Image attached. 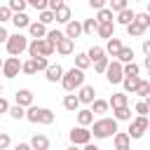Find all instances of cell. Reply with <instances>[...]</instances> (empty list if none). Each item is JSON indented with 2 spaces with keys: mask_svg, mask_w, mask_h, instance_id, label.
Instances as JSON below:
<instances>
[{
  "mask_svg": "<svg viewBox=\"0 0 150 150\" xmlns=\"http://www.w3.org/2000/svg\"><path fill=\"white\" fill-rule=\"evenodd\" d=\"M120 129H117V122L112 120V117H101V120H96L94 122V127L89 129V134L94 136V138H110V136H115Z\"/></svg>",
  "mask_w": 150,
  "mask_h": 150,
  "instance_id": "6da1fadb",
  "label": "cell"
},
{
  "mask_svg": "<svg viewBox=\"0 0 150 150\" xmlns=\"http://www.w3.org/2000/svg\"><path fill=\"white\" fill-rule=\"evenodd\" d=\"M61 84L68 94H73L75 89H80L84 84V73L77 70V68H70V70H63V77H61Z\"/></svg>",
  "mask_w": 150,
  "mask_h": 150,
  "instance_id": "7a4b0ae2",
  "label": "cell"
},
{
  "mask_svg": "<svg viewBox=\"0 0 150 150\" xmlns=\"http://www.w3.org/2000/svg\"><path fill=\"white\" fill-rule=\"evenodd\" d=\"M26 120L33 122V124H52V122H54V112H52L49 108L30 105V108H26Z\"/></svg>",
  "mask_w": 150,
  "mask_h": 150,
  "instance_id": "3957f363",
  "label": "cell"
},
{
  "mask_svg": "<svg viewBox=\"0 0 150 150\" xmlns=\"http://www.w3.org/2000/svg\"><path fill=\"white\" fill-rule=\"evenodd\" d=\"M28 54H30V59H47V56H52L54 54V45H49L45 38L42 40H33V42H28Z\"/></svg>",
  "mask_w": 150,
  "mask_h": 150,
  "instance_id": "277c9868",
  "label": "cell"
},
{
  "mask_svg": "<svg viewBox=\"0 0 150 150\" xmlns=\"http://www.w3.org/2000/svg\"><path fill=\"white\" fill-rule=\"evenodd\" d=\"M7 54L9 56H16L19 59V54L21 52H26V47H28V38L26 35H21V33H14V35H9L7 38Z\"/></svg>",
  "mask_w": 150,
  "mask_h": 150,
  "instance_id": "5b68a950",
  "label": "cell"
},
{
  "mask_svg": "<svg viewBox=\"0 0 150 150\" xmlns=\"http://www.w3.org/2000/svg\"><path fill=\"white\" fill-rule=\"evenodd\" d=\"M87 143H91V134H89V129L87 127H75V129H70V145H87Z\"/></svg>",
  "mask_w": 150,
  "mask_h": 150,
  "instance_id": "8992f818",
  "label": "cell"
},
{
  "mask_svg": "<svg viewBox=\"0 0 150 150\" xmlns=\"http://www.w3.org/2000/svg\"><path fill=\"white\" fill-rule=\"evenodd\" d=\"M145 131H148V117H134L131 124H129L127 136H129V138H141Z\"/></svg>",
  "mask_w": 150,
  "mask_h": 150,
  "instance_id": "52a82bcc",
  "label": "cell"
},
{
  "mask_svg": "<svg viewBox=\"0 0 150 150\" xmlns=\"http://www.w3.org/2000/svg\"><path fill=\"white\" fill-rule=\"evenodd\" d=\"M103 75H105V80H108L110 84H120V82L124 80V75H122V63H117V61H110Z\"/></svg>",
  "mask_w": 150,
  "mask_h": 150,
  "instance_id": "ba28073f",
  "label": "cell"
},
{
  "mask_svg": "<svg viewBox=\"0 0 150 150\" xmlns=\"http://www.w3.org/2000/svg\"><path fill=\"white\" fill-rule=\"evenodd\" d=\"M19 70H21V61H19L16 56L5 59V63H2V75H5L7 80H14V77L19 75Z\"/></svg>",
  "mask_w": 150,
  "mask_h": 150,
  "instance_id": "9c48e42d",
  "label": "cell"
},
{
  "mask_svg": "<svg viewBox=\"0 0 150 150\" xmlns=\"http://www.w3.org/2000/svg\"><path fill=\"white\" fill-rule=\"evenodd\" d=\"M63 35H66L68 40H73V42H75V40L82 35V23H80L77 19L68 21V23H66V30H63Z\"/></svg>",
  "mask_w": 150,
  "mask_h": 150,
  "instance_id": "30bf717a",
  "label": "cell"
},
{
  "mask_svg": "<svg viewBox=\"0 0 150 150\" xmlns=\"http://www.w3.org/2000/svg\"><path fill=\"white\" fill-rule=\"evenodd\" d=\"M75 96H77V101H80V103H89V105H91V101L96 98V91H94V87H91V84H82V87H80V91H77Z\"/></svg>",
  "mask_w": 150,
  "mask_h": 150,
  "instance_id": "8fae6325",
  "label": "cell"
},
{
  "mask_svg": "<svg viewBox=\"0 0 150 150\" xmlns=\"http://www.w3.org/2000/svg\"><path fill=\"white\" fill-rule=\"evenodd\" d=\"M45 77H47V82H61V77H63V68H61L59 63H49L47 70H45Z\"/></svg>",
  "mask_w": 150,
  "mask_h": 150,
  "instance_id": "7c38bea8",
  "label": "cell"
},
{
  "mask_svg": "<svg viewBox=\"0 0 150 150\" xmlns=\"http://www.w3.org/2000/svg\"><path fill=\"white\" fill-rule=\"evenodd\" d=\"M16 105L23 108V110L30 108V105H33V91H30V89H19V91H16Z\"/></svg>",
  "mask_w": 150,
  "mask_h": 150,
  "instance_id": "4fadbf2b",
  "label": "cell"
},
{
  "mask_svg": "<svg viewBox=\"0 0 150 150\" xmlns=\"http://www.w3.org/2000/svg\"><path fill=\"white\" fill-rule=\"evenodd\" d=\"M112 143H115V150H131V138L127 136V131H117L112 136Z\"/></svg>",
  "mask_w": 150,
  "mask_h": 150,
  "instance_id": "5bb4252c",
  "label": "cell"
},
{
  "mask_svg": "<svg viewBox=\"0 0 150 150\" xmlns=\"http://www.w3.org/2000/svg\"><path fill=\"white\" fill-rule=\"evenodd\" d=\"M54 21H59V23H63V26H66L68 21H73V12H70V7H68L66 2L54 12Z\"/></svg>",
  "mask_w": 150,
  "mask_h": 150,
  "instance_id": "9a60e30c",
  "label": "cell"
},
{
  "mask_svg": "<svg viewBox=\"0 0 150 150\" xmlns=\"http://www.w3.org/2000/svg\"><path fill=\"white\" fill-rule=\"evenodd\" d=\"M73 49H75V42H73V40H68L66 35H63V38H61V42L54 47V52H59L61 56H70V54H73Z\"/></svg>",
  "mask_w": 150,
  "mask_h": 150,
  "instance_id": "2e32d148",
  "label": "cell"
},
{
  "mask_svg": "<svg viewBox=\"0 0 150 150\" xmlns=\"http://www.w3.org/2000/svg\"><path fill=\"white\" fill-rule=\"evenodd\" d=\"M28 145H30V150H49V138L45 134H35Z\"/></svg>",
  "mask_w": 150,
  "mask_h": 150,
  "instance_id": "e0dca14e",
  "label": "cell"
},
{
  "mask_svg": "<svg viewBox=\"0 0 150 150\" xmlns=\"http://www.w3.org/2000/svg\"><path fill=\"white\" fill-rule=\"evenodd\" d=\"M28 33H30V38H33V40H42V38L47 35V26H42L40 21H30Z\"/></svg>",
  "mask_w": 150,
  "mask_h": 150,
  "instance_id": "ac0fdd59",
  "label": "cell"
},
{
  "mask_svg": "<svg viewBox=\"0 0 150 150\" xmlns=\"http://www.w3.org/2000/svg\"><path fill=\"white\" fill-rule=\"evenodd\" d=\"M127 105H129V96H127V94H112L110 101H108V108H112V110L127 108Z\"/></svg>",
  "mask_w": 150,
  "mask_h": 150,
  "instance_id": "d6986e66",
  "label": "cell"
},
{
  "mask_svg": "<svg viewBox=\"0 0 150 150\" xmlns=\"http://www.w3.org/2000/svg\"><path fill=\"white\" fill-rule=\"evenodd\" d=\"M122 47H124V45L120 42V38H110V40L105 42V47H103V52H105V54H110V56H117Z\"/></svg>",
  "mask_w": 150,
  "mask_h": 150,
  "instance_id": "ffe728a7",
  "label": "cell"
},
{
  "mask_svg": "<svg viewBox=\"0 0 150 150\" xmlns=\"http://www.w3.org/2000/svg\"><path fill=\"white\" fill-rule=\"evenodd\" d=\"M115 61H117V63H122V66L134 63V49H131V47H122V49H120V54L115 56Z\"/></svg>",
  "mask_w": 150,
  "mask_h": 150,
  "instance_id": "44dd1931",
  "label": "cell"
},
{
  "mask_svg": "<svg viewBox=\"0 0 150 150\" xmlns=\"http://www.w3.org/2000/svg\"><path fill=\"white\" fill-rule=\"evenodd\" d=\"M96 33L103 40H110V38H115V23H98L96 26Z\"/></svg>",
  "mask_w": 150,
  "mask_h": 150,
  "instance_id": "7402d4cb",
  "label": "cell"
},
{
  "mask_svg": "<svg viewBox=\"0 0 150 150\" xmlns=\"http://www.w3.org/2000/svg\"><path fill=\"white\" fill-rule=\"evenodd\" d=\"M63 108H66L68 112H77V110H80L77 96H75V94H66V96H63Z\"/></svg>",
  "mask_w": 150,
  "mask_h": 150,
  "instance_id": "603a6c76",
  "label": "cell"
},
{
  "mask_svg": "<svg viewBox=\"0 0 150 150\" xmlns=\"http://www.w3.org/2000/svg\"><path fill=\"white\" fill-rule=\"evenodd\" d=\"M112 120H115V122H131V108L127 105V108L112 110Z\"/></svg>",
  "mask_w": 150,
  "mask_h": 150,
  "instance_id": "cb8c5ba5",
  "label": "cell"
},
{
  "mask_svg": "<svg viewBox=\"0 0 150 150\" xmlns=\"http://www.w3.org/2000/svg\"><path fill=\"white\" fill-rule=\"evenodd\" d=\"M16 28H28L30 26V19H28V14L26 12H21V14H12V19H9Z\"/></svg>",
  "mask_w": 150,
  "mask_h": 150,
  "instance_id": "d4e9b609",
  "label": "cell"
},
{
  "mask_svg": "<svg viewBox=\"0 0 150 150\" xmlns=\"http://www.w3.org/2000/svg\"><path fill=\"white\" fill-rule=\"evenodd\" d=\"M89 110H91V115H103V112H108V101H103V98H94Z\"/></svg>",
  "mask_w": 150,
  "mask_h": 150,
  "instance_id": "484cf974",
  "label": "cell"
},
{
  "mask_svg": "<svg viewBox=\"0 0 150 150\" xmlns=\"http://www.w3.org/2000/svg\"><path fill=\"white\" fill-rule=\"evenodd\" d=\"M91 122H94V115H91L89 108L77 110V124H80V127H87V124H91Z\"/></svg>",
  "mask_w": 150,
  "mask_h": 150,
  "instance_id": "4316f807",
  "label": "cell"
},
{
  "mask_svg": "<svg viewBox=\"0 0 150 150\" xmlns=\"http://www.w3.org/2000/svg\"><path fill=\"white\" fill-rule=\"evenodd\" d=\"M134 16H136V12H131V9L127 7V9H122V12L117 14V23H122V26H129V23L134 21Z\"/></svg>",
  "mask_w": 150,
  "mask_h": 150,
  "instance_id": "83f0119b",
  "label": "cell"
},
{
  "mask_svg": "<svg viewBox=\"0 0 150 150\" xmlns=\"http://www.w3.org/2000/svg\"><path fill=\"white\" fill-rule=\"evenodd\" d=\"M138 82H141V77H124V80H122L124 94H134V91H136V87H138Z\"/></svg>",
  "mask_w": 150,
  "mask_h": 150,
  "instance_id": "f1b7e54d",
  "label": "cell"
},
{
  "mask_svg": "<svg viewBox=\"0 0 150 150\" xmlns=\"http://www.w3.org/2000/svg\"><path fill=\"white\" fill-rule=\"evenodd\" d=\"M112 12L108 9V7H103V9H98V14H96V23H112Z\"/></svg>",
  "mask_w": 150,
  "mask_h": 150,
  "instance_id": "f546056e",
  "label": "cell"
},
{
  "mask_svg": "<svg viewBox=\"0 0 150 150\" xmlns=\"http://www.w3.org/2000/svg\"><path fill=\"white\" fill-rule=\"evenodd\" d=\"M7 7H9V12H12V14H21V12H26V7H28V5H26V0H9V5H7Z\"/></svg>",
  "mask_w": 150,
  "mask_h": 150,
  "instance_id": "4dcf8cb0",
  "label": "cell"
},
{
  "mask_svg": "<svg viewBox=\"0 0 150 150\" xmlns=\"http://www.w3.org/2000/svg\"><path fill=\"white\" fill-rule=\"evenodd\" d=\"M89 66H91V61L87 59V54H75V66L73 68H77V70L84 73V68H89Z\"/></svg>",
  "mask_w": 150,
  "mask_h": 150,
  "instance_id": "1f68e13d",
  "label": "cell"
},
{
  "mask_svg": "<svg viewBox=\"0 0 150 150\" xmlns=\"http://www.w3.org/2000/svg\"><path fill=\"white\" fill-rule=\"evenodd\" d=\"M134 94H138V96H141V101H145V98H148V94H150V82H148V80H141Z\"/></svg>",
  "mask_w": 150,
  "mask_h": 150,
  "instance_id": "d6a6232c",
  "label": "cell"
},
{
  "mask_svg": "<svg viewBox=\"0 0 150 150\" xmlns=\"http://www.w3.org/2000/svg\"><path fill=\"white\" fill-rule=\"evenodd\" d=\"M134 21H136V23H138L143 30H148V28H150V14H148V12H141V14H136V16H134Z\"/></svg>",
  "mask_w": 150,
  "mask_h": 150,
  "instance_id": "836d02e7",
  "label": "cell"
},
{
  "mask_svg": "<svg viewBox=\"0 0 150 150\" xmlns=\"http://www.w3.org/2000/svg\"><path fill=\"white\" fill-rule=\"evenodd\" d=\"M61 38H63V30H47V35H45V40L49 45H54V47L61 42Z\"/></svg>",
  "mask_w": 150,
  "mask_h": 150,
  "instance_id": "e575fe53",
  "label": "cell"
},
{
  "mask_svg": "<svg viewBox=\"0 0 150 150\" xmlns=\"http://www.w3.org/2000/svg\"><path fill=\"white\" fill-rule=\"evenodd\" d=\"M103 56H105V52H103V47H98V45H96V47H91V49L87 52V59H89L91 63H94V61H98V59H103Z\"/></svg>",
  "mask_w": 150,
  "mask_h": 150,
  "instance_id": "d590c367",
  "label": "cell"
},
{
  "mask_svg": "<svg viewBox=\"0 0 150 150\" xmlns=\"http://www.w3.org/2000/svg\"><path fill=\"white\" fill-rule=\"evenodd\" d=\"M96 19H84L82 21V33H87V35H91V33H96Z\"/></svg>",
  "mask_w": 150,
  "mask_h": 150,
  "instance_id": "8d00e7d4",
  "label": "cell"
},
{
  "mask_svg": "<svg viewBox=\"0 0 150 150\" xmlns=\"http://www.w3.org/2000/svg\"><path fill=\"white\" fill-rule=\"evenodd\" d=\"M7 112H9V117H12V120H23V117H26V110H23V108H19L16 103H14V105H9V110H7Z\"/></svg>",
  "mask_w": 150,
  "mask_h": 150,
  "instance_id": "74e56055",
  "label": "cell"
},
{
  "mask_svg": "<svg viewBox=\"0 0 150 150\" xmlns=\"http://www.w3.org/2000/svg\"><path fill=\"white\" fill-rule=\"evenodd\" d=\"M127 7H129V2H127V0H112V2H110V7H108V9H110V12H112V14H115V12H117V14H120V12H122V9H127Z\"/></svg>",
  "mask_w": 150,
  "mask_h": 150,
  "instance_id": "f35d334b",
  "label": "cell"
},
{
  "mask_svg": "<svg viewBox=\"0 0 150 150\" xmlns=\"http://www.w3.org/2000/svg\"><path fill=\"white\" fill-rule=\"evenodd\" d=\"M127 33H129V35H131V38H141V35H143V33H145V30H143V28H141V26H138V23H136V21H131V23H129V26H127Z\"/></svg>",
  "mask_w": 150,
  "mask_h": 150,
  "instance_id": "ab89813d",
  "label": "cell"
},
{
  "mask_svg": "<svg viewBox=\"0 0 150 150\" xmlns=\"http://www.w3.org/2000/svg\"><path fill=\"white\" fill-rule=\"evenodd\" d=\"M21 73H26V75H35L38 70H35V63H33V59H28V61H21Z\"/></svg>",
  "mask_w": 150,
  "mask_h": 150,
  "instance_id": "60d3db41",
  "label": "cell"
},
{
  "mask_svg": "<svg viewBox=\"0 0 150 150\" xmlns=\"http://www.w3.org/2000/svg\"><path fill=\"white\" fill-rule=\"evenodd\" d=\"M136 112H138V117H148L150 103H148V101H138V103H136Z\"/></svg>",
  "mask_w": 150,
  "mask_h": 150,
  "instance_id": "b9f144b4",
  "label": "cell"
},
{
  "mask_svg": "<svg viewBox=\"0 0 150 150\" xmlns=\"http://www.w3.org/2000/svg\"><path fill=\"white\" fill-rule=\"evenodd\" d=\"M108 63H110V59H108V56H103V59H98V61H94V70H96V73H105V68H108Z\"/></svg>",
  "mask_w": 150,
  "mask_h": 150,
  "instance_id": "7bdbcfd3",
  "label": "cell"
},
{
  "mask_svg": "<svg viewBox=\"0 0 150 150\" xmlns=\"http://www.w3.org/2000/svg\"><path fill=\"white\" fill-rule=\"evenodd\" d=\"M52 21H54V14H52L49 9L40 12V23H42V26H47V23H52Z\"/></svg>",
  "mask_w": 150,
  "mask_h": 150,
  "instance_id": "ee69618b",
  "label": "cell"
},
{
  "mask_svg": "<svg viewBox=\"0 0 150 150\" xmlns=\"http://www.w3.org/2000/svg\"><path fill=\"white\" fill-rule=\"evenodd\" d=\"M9 19H12V12H9L7 5H2V7H0V26H2L5 21H9Z\"/></svg>",
  "mask_w": 150,
  "mask_h": 150,
  "instance_id": "f6af8a7d",
  "label": "cell"
},
{
  "mask_svg": "<svg viewBox=\"0 0 150 150\" xmlns=\"http://www.w3.org/2000/svg\"><path fill=\"white\" fill-rule=\"evenodd\" d=\"M9 145H12V138H9V134L0 131V150H7Z\"/></svg>",
  "mask_w": 150,
  "mask_h": 150,
  "instance_id": "bcb514c9",
  "label": "cell"
},
{
  "mask_svg": "<svg viewBox=\"0 0 150 150\" xmlns=\"http://www.w3.org/2000/svg\"><path fill=\"white\" fill-rule=\"evenodd\" d=\"M26 5L35 7L38 12H45V9H47V0H30V2H26Z\"/></svg>",
  "mask_w": 150,
  "mask_h": 150,
  "instance_id": "7dc6e473",
  "label": "cell"
},
{
  "mask_svg": "<svg viewBox=\"0 0 150 150\" xmlns=\"http://www.w3.org/2000/svg\"><path fill=\"white\" fill-rule=\"evenodd\" d=\"M33 63H35V70H47V66H49V61L47 59H33Z\"/></svg>",
  "mask_w": 150,
  "mask_h": 150,
  "instance_id": "c3c4849f",
  "label": "cell"
},
{
  "mask_svg": "<svg viewBox=\"0 0 150 150\" xmlns=\"http://www.w3.org/2000/svg\"><path fill=\"white\" fill-rule=\"evenodd\" d=\"M89 7L91 9H103L105 7V0H89Z\"/></svg>",
  "mask_w": 150,
  "mask_h": 150,
  "instance_id": "681fc988",
  "label": "cell"
},
{
  "mask_svg": "<svg viewBox=\"0 0 150 150\" xmlns=\"http://www.w3.org/2000/svg\"><path fill=\"white\" fill-rule=\"evenodd\" d=\"M7 110H9V101H7L5 96H0V115H2V112H7Z\"/></svg>",
  "mask_w": 150,
  "mask_h": 150,
  "instance_id": "f907efd6",
  "label": "cell"
},
{
  "mask_svg": "<svg viewBox=\"0 0 150 150\" xmlns=\"http://www.w3.org/2000/svg\"><path fill=\"white\" fill-rule=\"evenodd\" d=\"M7 38H9L7 28H5V26H0V42H7Z\"/></svg>",
  "mask_w": 150,
  "mask_h": 150,
  "instance_id": "816d5d0a",
  "label": "cell"
},
{
  "mask_svg": "<svg viewBox=\"0 0 150 150\" xmlns=\"http://www.w3.org/2000/svg\"><path fill=\"white\" fill-rule=\"evenodd\" d=\"M143 54L150 59V40H143Z\"/></svg>",
  "mask_w": 150,
  "mask_h": 150,
  "instance_id": "f5cc1de1",
  "label": "cell"
},
{
  "mask_svg": "<svg viewBox=\"0 0 150 150\" xmlns=\"http://www.w3.org/2000/svg\"><path fill=\"white\" fill-rule=\"evenodd\" d=\"M14 150H30V145H28V143H16Z\"/></svg>",
  "mask_w": 150,
  "mask_h": 150,
  "instance_id": "db71d44e",
  "label": "cell"
},
{
  "mask_svg": "<svg viewBox=\"0 0 150 150\" xmlns=\"http://www.w3.org/2000/svg\"><path fill=\"white\" fill-rule=\"evenodd\" d=\"M82 150H101V148L94 145V143H87V145H82Z\"/></svg>",
  "mask_w": 150,
  "mask_h": 150,
  "instance_id": "11a10c76",
  "label": "cell"
},
{
  "mask_svg": "<svg viewBox=\"0 0 150 150\" xmlns=\"http://www.w3.org/2000/svg\"><path fill=\"white\" fill-rule=\"evenodd\" d=\"M66 150H80V148H77V145H68Z\"/></svg>",
  "mask_w": 150,
  "mask_h": 150,
  "instance_id": "9f6ffc18",
  "label": "cell"
},
{
  "mask_svg": "<svg viewBox=\"0 0 150 150\" xmlns=\"http://www.w3.org/2000/svg\"><path fill=\"white\" fill-rule=\"evenodd\" d=\"M2 63H5V59H0V68H2Z\"/></svg>",
  "mask_w": 150,
  "mask_h": 150,
  "instance_id": "6f0895ef",
  "label": "cell"
},
{
  "mask_svg": "<svg viewBox=\"0 0 150 150\" xmlns=\"http://www.w3.org/2000/svg\"><path fill=\"white\" fill-rule=\"evenodd\" d=\"M0 96H2V84H0Z\"/></svg>",
  "mask_w": 150,
  "mask_h": 150,
  "instance_id": "680465c9",
  "label": "cell"
}]
</instances>
